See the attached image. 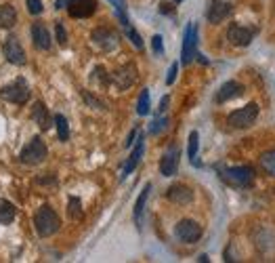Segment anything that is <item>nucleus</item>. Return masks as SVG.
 Instances as JSON below:
<instances>
[{"label":"nucleus","instance_id":"obj_4","mask_svg":"<svg viewBox=\"0 0 275 263\" xmlns=\"http://www.w3.org/2000/svg\"><path fill=\"white\" fill-rule=\"evenodd\" d=\"M46 156H48V148H46V144L42 141L40 137H34L19 154L23 164H40V162H44Z\"/></svg>","mask_w":275,"mask_h":263},{"label":"nucleus","instance_id":"obj_10","mask_svg":"<svg viewBox=\"0 0 275 263\" xmlns=\"http://www.w3.org/2000/svg\"><path fill=\"white\" fill-rule=\"evenodd\" d=\"M254 38V30L250 28H244L239 23H231L229 30H227V40L235 46H248Z\"/></svg>","mask_w":275,"mask_h":263},{"label":"nucleus","instance_id":"obj_14","mask_svg":"<svg viewBox=\"0 0 275 263\" xmlns=\"http://www.w3.org/2000/svg\"><path fill=\"white\" fill-rule=\"evenodd\" d=\"M233 7L229 3H225V0H214V3L210 5L208 9V21L210 23H221V21H225L227 17L231 15Z\"/></svg>","mask_w":275,"mask_h":263},{"label":"nucleus","instance_id":"obj_33","mask_svg":"<svg viewBox=\"0 0 275 263\" xmlns=\"http://www.w3.org/2000/svg\"><path fill=\"white\" fill-rule=\"evenodd\" d=\"M177 74H179V63H173V65H170V69H168L166 84H173V82H175V78H177Z\"/></svg>","mask_w":275,"mask_h":263},{"label":"nucleus","instance_id":"obj_11","mask_svg":"<svg viewBox=\"0 0 275 263\" xmlns=\"http://www.w3.org/2000/svg\"><path fill=\"white\" fill-rule=\"evenodd\" d=\"M179 158H181V152L177 146H170L164 156H162V160H160V173L164 175V177H173V175L177 173L179 169Z\"/></svg>","mask_w":275,"mask_h":263},{"label":"nucleus","instance_id":"obj_1","mask_svg":"<svg viewBox=\"0 0 275 263\" xmlns=\"http://www.w3.org/2000/svg\"><path fill=\"white\" fill-rule=\"evenodd\" d=\"M34 225H36L38 236L48 238V236H53L61 227V219L48 204H44V206H40L36 210V215H34Z\"/></svg>","mask_w":275,"mask_h":263},{"label":"nucleus","instance_id":"obj_32","mask_svg":"<svg viewBox=\"0 0 275 263\" xmlns=\"http://www.w3.org/2000/svg\"><path fill=\"white\" fill-rule=\"evenodd\" d=\"M55 34H57L59 44H65V42H67V34H65V28H63V23H61V21L55 26Z\"/></svg>","mask_w":275,"mask_h":263},{"label":"nucleus","instance_id":"obj_25","mask_svg":"<svg viewBox=\"0 0 275 263\" xmlns=\"http://www.w3.org/2000/svg\"><path fill=\"white\" fill-rule=\"evenodd\" d=\"M198 144H200V135H198V131H191V135H189L187 154H189V160H191V164H196V166H198Z\"/></svg>","mask_w":275,"mask_h":263},{"label":"nucleus","instance_id":"obj_17","mask_svg":"<svg viewBox=\"0 0 275 263\" xmlns=\"http://www.w3.org/2000/svg\"><path fill=\"white\" fill-rule=\"evenodd\" d=\"M32 38H34L36 49H40V51H48L50 49V34L44 28V23H34L32 26Z\"/></svg>","mask_w":275,"mask_h":263},{"label":"nucleus","instance_id":"obj_5","mask_svg":"<svg viewBox=\"0 0 275 263\" xmlns=\"http://www.w3.org/2000/svg\"><path fill=\"white\" fill-rule=\"evenodd\" d=\"M55 7L57 9L67 7L70 15L76 17V19H87V17H91L97 11V3H95V0H57Z\"/></svg>","mask_w":275,"mask_h":263},{"label":"nucleus","instance_id":"obj_37","mask_svg":"<svg viewBox=\"0 0 275 263\" xmlns=\"http://www.w3.org/2000/svg\"><path fill=\"white\" fill-rule=\"evenodd\" d=\"M134 135H136V129H134L130 135H128V139H126V148H130V146H132V139H134Z\"/></svg>","mask_w":275,"mask_h":263},{"label":"nucleus","instance_id":"obj_3","mask_svg":"<svg viewBox=\"0 0 275 263\" xmlns=\"http://www.w3.org/2000/svg\"><path fill=\"white\" fill-rule=\"evenodd\" d=\"M256 118H259V105L248 103V105H244V108H239V110H235L227 116V125L231 129H248V127L254 125Z\"/></svg>","mask_w":275,"mask_h":263},{"label":"nucleus","instance_id":"obj_21","mask_svg":"<svg viewBox=\"0 0 275 263\" xmlns=\"http://www.w3.org/2000/svg\"><path fill=\"white\" fill-rule=\"evenodd\" d=\"M17 21V13L11 5H0V28H13Z\"/></svg>","mask_w":275,"mask_h":263},{"label":"nucleus","instance_id":"obj_7","mask_svg":"<svg viewBox=\"0 0 275 263\" xmlns=\"http://www.w3.org/2000/svg\"><path fill=\"white\" fill-rule=\"evenodd\" d=\"M175 234L181 242L191 244V242H198L202 238V225L196 223L194 219H181L175 227Z\"/></svg>","mask_w":275,"mask_h":263},{"label":"nucleus","instance_id":"obj_18","mask_svg":"<svg viewBox=\"0 0 275 263\" xmlns=\"http://www.w3.org/2000/svg\"><path fill=\"white\" fill-rule=\"evenodd\" d=\"M32 118H34V122L42 129V131H46L48 127H50V114H48V110H46V105L42 103V101H36L34 103V108H32Z\"/></svg>","mask_w":275,"mask_h":263},{"label":"nucleus","instance_id":"obj_15","mask_svg":"<svg viewBox=\"0 0 275 263\" xmlns=\"http://www.w3.org/2000/svg\"><path fill=\"white\" fill-rule=\"evenodd\" d=\"M166 196H168L170 202H175V204H189L194 200V192L189 189L187 185H183V183H177V185L168 187Z\"/></svg>","mask_w":275,"mask_h":263},{"label":"nucleus","instance_id":"obj_16","mask_svg":"<svg viewBox=\"0 0 275 263\" xmlns=\"http://www.w3.org/2000/svg\"><path fill=\"white\" fill-rule=\"evenodd\" d=\"M244 93V86L239 84V82H235V80H231V82H225L221 86V91L216 93V103H225V101H229V99H235V97H239Z\"/></svg>","mask_w":275,"mask_h":263},{"label":"nucleus","instance_id":"obj_19","mask_svg":"<svg viewBox=\"0 0 275 263\" xmlns=\"http://www.w3.org/2000/svg\"><path fill=\"white\" fill-rule=\"evenodd\" d=\"M143 152H145V144H143V137H141L139 141H136V146H134L132 154L128 156V162H126V164H124V169H122V177H126V175H130V173L136 169V164H139Z\"/></svg>","mask_w":275,"mask_h":263},{"label":"nucleus","instance_id":"obj_12","mask_svg":"<svg viewBox=\"0 0 275 263\" xmlns=\"http://www.w3.org/2000/svg\"><path fill=\"white\" fill-rule=\"evenodd\" d=\"M91 38H93V42H95L99 49H103V51H114V49L118 46V34L112 32L109 28H99V30H95Z\"/></svg>","mask_w":275,"mask_h":263},{"label":"nucleus","instance_id":"obj_26","mask_svg":"<svg viewBox=\"0 0 275 263\" xmlns=\"http://www.w3.org/2000/svg\"><path fill=\"white\" fill-rule=\"evenodd\" d=\"M55 127H57V133H59L61 141H67V139H70V125H67L65 116H61V114L55 116Z\"/></svg>","mask_w":275,"mask_h":263},{"label":"nucleus","instance_id":"obj_29","mask_svg":"<svg viewBox=\"0 0 275 263\" xmlns=\"http://www.w3.org/2000/svg\"><path fill=\"white\" fill-rule=\"evenodd\" d=\"M166 127H168V118H164V116H162V118H156V120L151 122L149 133H151V135H158V133H162Z\"/></svg>","mask_w":275,"mask_h":263},{"label":"nucleus","instance_id":"obj_24","mask_svg":"<svg viewBox=\"0 0 275 263\" xmlns=\"http://www.w3.org/2000/svg\"><path fill=\"white\" fill-rule=\"evenodd\" d=\"M15 219V206L9 200H0V225L11 223Z\"/></svg>","mask_w":275,"mask_h":263},{"label":"nucleus","instance_id":"obj_2","mask_svg":"<svg viewBox=\"0 0 275 263\" xmlns=\"http://www.w3.org/2000/svg\"><path fill=\"white\" fill-rule=\"evenodd\" d=\"M221 177L233 187H250L254 183V171L250 166H229L221 169Z\"/></svg>","mask_w":275,"mask_h":263},{"label":"nucleus","instance_id":"obj_6","mask_svg":"<svg viewBox=\"0 0 275 263\" xmlns=\"http://www.w3.org/2000/svg\"><path fill=\"white\" fill-rule=\"evenodd\" d=\"M0 97H3L5 101H11V103H25L30 99V86L23 78H17L15 82L7 84L3 91H0Z\"/></svg>","mask_w":275,"mask_h":263},{"label":"nucleus","instance_id":"obj_31","mask_svg":"<svg viewBox=\"0 0 275 263\" xmlns=\"http://www.w3.org/2000/svg\"><path fill=\"white\" fill-rule=\"evenodd\" d=\"M28 11H30L32 15L42 13V0H28Z\"/></svg>","mask_w":275,"mask_h":263},{"label":"nucleus","instance_id":"obj_36","mask_svg":"<svg viewBox=\"0 0 275 263\" xmlns=\"http://www.w3.org/2000/svg\"><path fill=\"white\" fill-rule=\"evenodd\" d=\"M168 103H170V97H168V95H166V97H162V101H160V110H158L160 114H164V112H166Z\"/></svg>","mask_w":275,"mask_h":263},{"label":"nucleus","instance_id":"obj_38","mask_svg":"<svg viewBox=\"0 0 275 263\" xmlns=\"http://www.w3.org/2000/svg\"><path fill=\"white\" fill-rule=\"evenodd\" d=\"M175 3H181V0H175Z\"/></svg>","mask_w":275,"mask_h":263},{"label":"nucleus","instance_id":"obj_34","mask_svg":"<svg viewBox=\"0 0 275 263\" xmlns=\"http://www.w3.org/2000/svg\"><path fill=\"white\" fill-rule=\"evenodd\" d=\"M82 97H84V101H87L89 105H95V108H101V110H103V108H105V105H103V103H101L99 99H95V97H91V95H89L87 91H82Z\"/></svg>","mask_w":275,"mask_h":263},{"label":"nucleus","instance_id":"obj_8","mask_svg":"<svg viewBox=\"0 0 275 263\" xmlns=\"http://www.w3.org/2000/svg\"><path fill=\"white\" fill-rule=\"evenodd\" d=\"M136 80V67L132 63H126L122 67H118L116 72L109 76V82L116 86L118 91H126L128 86H132Z\"/></svg>","mask_w":275,"mask_h":263},{"label":"nucleus","instance_id":"obj_23","mask_svg":"<svg viewBox=\"0 0 275 263\" xmlns=\"http://www.w3.org/2000/svg\"><path fill=\"white\" fill-rule=\"evenodd\" d=\"M109 3H112L114 11H116V15H118L120 23H122L124 28H128L130 21H128V15H126V0H109Z\"/></svg>","mask_w":275,"mask_h":263},{"label":"nucleus","instance_id":"obj_20","mask_svg":"<svg viewBox=\"0 0 275 263\" xmlns=\"http://www.w3.org/2000/svg\"><path fill=\"white\" fill-rule=\"evenodd\" d=\"M149 192H151V185L147 183V185L143 187V192L139 194V198H136V204H134V213H132V217H134V225H136V227H141V217H143V208H145V202H147V198H149Z\"/></svg>","mask_w":275,"mask_h":263},{"label":"nucleus","instance_id":"obj_35","mask_svg":"<svg viewBox=\"0 0 275 263\" xmlns=\"http://www.w3.org/2000/svg\"><path fill=\"white\" fill-rule=\"evenodd\" d=\"M151 44H153V51H156L158 55L164 51V46H162V36H153V38H151Z\"/></svg>","mask_w":275,"mask_h":263},{"label":"nucleus","instance_id":"obj_13","mask_svg":"<svg viewBox=\"0 0 275 263\" xmlns=\"http://www.w3.org/2000/svg\"><path fill=\"white\" fill-rule=\"evenodd\" d=\"M3 51H5V57H7L11 63H15V65H23V63H25V51H23L21 42L17 40L15 36L7 38Z\"/></svg>","mask_w":275,"mask_h":263},{"label":"nucleus","instance_id":"obj_9","mask_svg":"<svg viewBox=\"0 0 275 263\" xmlns=\"http://www.w3.org/2000/svg\"><path fill=\"white\" fill-rule=\"evenodd\" d=\"M196 46H198V28H196V23H189L185 28V36H183V53H181L183 65H189L194 61Z\"/></svg>","mask_w":275,"mask_h":263},{"label":"nucleus","instance_id":"obj_27","mask_svg":"<svg viewBox=\"0 0 275 263\" xmlns=\"http://www.w3.org/2000/svg\"><path fill=\"white\" fill-rule=\"evenodd\" d=\"M136 112H139V116H147L149 114V89L141 91L139 103H136Z\"/></svg>","mask_w":275,"mask_h":263},{"label":"nucleus","instance_id":"obj_28","mask_svg":"<svg viewBox=\"0 0 275 263\" xmlns=\"http://www.w3.org/2000/svg\"><path fill=\"white\" fill-rule=\"evenodd\" d=\"M67 210H70V217H72V219H82V217H84L80 198H70V206H67Z\"/></svg>","mask_w":275,"mask_h":263},{"label":"nucleus","instance_id":"obj_22","mask_svg":"<svg viewBox=\"0 0 275 263\" xmlns=\"http://www.w3.org/2000/svg\"><path fill=\"white\" fill-rule=\"evenodd\" d=\"M261 169L269 175V177H275V150H269V152L261 154Z\"/></svg>","mask_w":275,"mask_h":263},{"label":"nucleus","instance_id":"obj_30","mask_svg":"<svg viewBox=\"0 0 275 263\" xmlns=\"http://www.w3.org/2000/svg\"><path fill=\"white\" fill-rule=\"evenodd\" d=\"M126 34H128V38L132 40V44L136 46V49H143V40H141V36H139V32H136L134 28H126Z\"/></svg>","mask_w":275,"mask_h":263}]
</instances>
